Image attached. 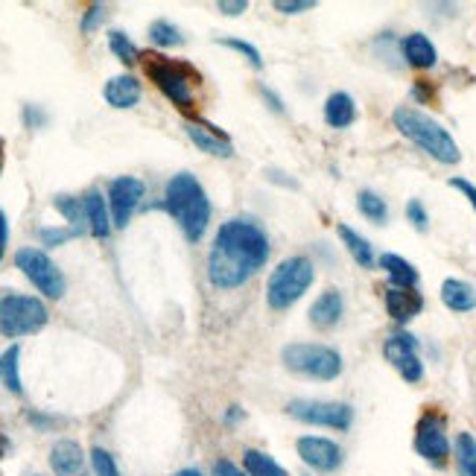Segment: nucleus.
<instances>
[{
    "mask_svg": "<svg viewBox=\"0 0 476 476\" xmlns=\"http://www.w3.org/2000/svg\"><path fill=\"white\" fill-rule=\"evenodd\" d=\"M269 234L251 217L222 222L208 255V281L217 289H237L251 281L269 260Z\"/></svg>",
    "mask_w": 476,
    "mask_h": 476,
    "instance_id": "nucleus-1",
    "label": "nucleus"
},
{
    "mask_svg": "<svg viewBox=\"0 0 476 476\" xmlns=\"http://www.w3.org/2000/svg\"><path fill=\"white\" fill-rule=\"evenodd\" d=\"M161 208L179 222L181 234L188 237V243H199L208 222H210V202L208 193L193 173H176L164 188Z\"/></svg>",
    "mask_w": 476,
    "mask_h": 476,
    "instance_id": "nucleus-2",
    "label": "nucleus"
},
{
    "mask_svg": "<svg viewBox=\"0 0 476 476\" xmlns=\"http://www.w3.org/2000/svg\"><path fill=\"white\" fill-rule=\"evenodd\" d=\"M392 123H394V129H398L403 138H409L415 147H421L430 158H435V161L459 164L461 152L456 147L453 135L439 121H432L430 114L413 109V105H401V109H394Z\"/></svg>",
    "mask_w": 476,
    "mask_h": 476,
    "instance_id": "nucleus-3",
    "label": "nucleus"
},
{
    "mask_svg": "<svg viewBox=\"0 0 476 476\" xmlns=\"http://www.w3.org/2000/svg\"><path fill=\"white\" fill-rule=\"evenodd\" d=\"M313 277H316V269H313V260L310 257L296 255V257L281 260L272 269L269 281H267V301H269V307L272 310H289L310 289Z\"/></svg>",
    "mask_w": 476,
    "mask_h": 476,
    "instance_id": "nucleus-4",
    "label": "nucleus"
},
{
    "mask_svg": "<svg viewBox=\"0 0 476 476\" xmlns=\"http://www.w3.org/2000/svg\"><path fill=\"white\" fill-rule=\"evenodd\" d=\"M47 322H50V313L42 298L21 296V293L0 296V334L6 339L38 334Z\"/></svg>",
    "mask_w": 476,
    "mask_h": 476,
    "instance_id": "nucleus-5",
    "label": "nucleus"
},
{
    "mask_svg": "<svg viewBox=\"0 0 476 476\" xmlns=\"http://www.w3.org/2000/svg\"><path fill=\"white\" fill-rule=\"evenodd\" d=\"M281 363L289 372L313 377V380H336L342 374V356L330 345L316 342H293L281 351Z\"/></svg>",
    "mask_w": 476,
    "mask_h": 476,
    "instance_id": "nucleus-6",
    "label": "nucleus"
},
{
    "mask_svg": "<svg viewBox=\"0 0 476 476\" xmlns=\"http://www.w3.org/2000/svg\"><path fill=\"white\" fill-rule=\"evenodd\" d=\"M147 76L155 83V88L161 91V94L179 105L181 112H193V88H190V79H188V68H181V64L170 62L167 56H150L147 59Z\"/></svg>",
    "mask_w": 476,
    "mask_h": 476,
    "instance_id": "nucleus-7",
    "label": "nucleus"
},
{
    "mask_svg": "<svg viewBox=\"0 0 476 476\" xmlns=\"http://www.w3.org/2000/svg\"><path fill=\"white\" fill-rule=\"evenodd\" d=\"M15 267L24 272V277L30 281L38 293L47 298H62L64 296V275L56 263L50 260L47 251L42 248H18L15 251Z\"/></svg>",
    "mask_w": 476,
    "mask_h": 476,
    "instance_id": "nucleus-8",
    "label": "nucleus"
},
{
    "mask_svg": "<svg viewBox=\"0 0 476 476\" xmlns=\"http://www.w3.org/2000/svg\"><path fill=\"white\" fill-rule=\"evenodd\" d=\"M287 413L301 424L313 427H330V430H348L354 421V409L339 401H289Z\"/></svg>",
    "mask_w": 476,
    "mask_h": 476,
    "instance_id": "nucleus-9",
    "label": "nucleus"
},
{
    "mask_svg": "<svg viewBox=\"0 0 476 476\" xmlns=\"http://www.w3.org/2000/svg\"><path fill=\"white\" fill-rule=\"evenodd\" d=\"M415 451L418 456L435 468H444L451 456V442H447V421L439 413H424L415 427Z\"/></svg>",
    "mask_w": 476,
    "mask_h": 476,
    "instance_id": "nucleus-10",
    "label": "nucleus"
},
{
    "mask_svg": "<svg viewBox=\"0 0 476 476\" xmlns=\"http://www.w3.org/2000/svg\"><path fill=\"white\" fill-rule=\"evenodd\" d=\"M383 356L398 368V374L406 383H421L424 377V363L418 356V339L406 330H398V334H389L386 342H383Z\"/></svg>",
    "mask_w": 476,
    "mask_h": 476,
    "instance_id": "nucleus-11",
    "label": "nucleus"
},
{
    "mask_svg": "<svg viewBox=\"0 0 476 476\" xmlns=\"http://www.w3.org/2000/svg\"><path fill=\"white\" fill-rule=\"evenodd\" d=\"M143 181L135 176H117L109 184V210H112V222L117 228H126L131 214L138 210L141 199H143Z\"/></svg>",
    "mask_w": 476,
    "mask_h": 476,
    "instance_id": "nucleus-12",
    "label": "nucleus"
},
{
    "mask_svg": "<svg viewBox=\"0 0 476 476\" xmlns=\"http://www.w3.org/2000/svg\"><path fill=\"white\" fill-rule=\"evenodd\" d=\"M296 451H298L304 465L313 468V471H319V473L339 471L342 459H345L342 447L336 442L325 439V435H301V439L296 442Z\"/></svg>",
    "mask_w": 476,
    "mask_h": 476,
    "instance_id": "nucleus-13",
    "label": "nucleus"
},
{
    "mask_svg": "<svg viewBox=\"0 0 476 476\" xmlns=\"http://www.w3.org/2000/svg\"><path fill=\"white\" fill-rule=\"evenodd\" d=\"M50 468L56 476H91L85 451L71 439H62L50 451Z\"/></svg>",
    "mask_w": 476,
    "mask_h": 476,
    "instance_id": "nucleus-14",
    "label": "nucleus"
},
{
    "mask_svg": "<svg viewBox=\"0 0 476 476\" xmlns=\"http://www.w3.org/2000/svg\"><path fill=\"white\" fill-rule=\"evenodd\" d=\"M386 310L398 325H406V322H413L421 310H424V296L415 293V289L389 287L386 289Z\"/></svg>",
    "mask_w": 476,
    "mask_h": 476,
    "instance_id": "nucleus-15",
    "label": "nucleus"
},
{
    "mask_svg": "<svg viewBox=\"0 0 476 476\" xmlns=\"http://www.w3.org/2000/svg\"><path fill=\"white\" fill-rule=\"evenodd\" d=\"M342 313H345V298H342L339 289H325V293L313 301V307H310V325L313 327H336L339 319H342Z\"/></svg>",
    "mask_w": 476,
    "mask_h": 476,
    "instance_id": "nucleus-16",
    "label": "nucleus"
},
{
    "mask_svg": "<svg viewBox=\"0 0 476 476\" xmlns=\"http://www.w3.org/2000/svg\"><path fill=\"white\" fill-rule=\"evenodd\" d=\"M102 97L112 109H135V105L141 102V83L129 73L112 76L102 88Z\"/></svg>",
    "mask_w": 476,
    "mask_h": 476,
    "instance_id": "nucleus-17",
    "label": "nucleus"
},
{
    "mask_svg": "<svg viewBox=\"0 0 476 476\" xmlns=\"http://www.w3.org/2000/svg\"><path fill=\"white\" fill-rule=\"evenodd\" d=\"M83 205H85V219H88V231L97 237V240H105V237L112 234V210H109V202L102 199V193L97 188H91L85 196H83Z\"/></svg>",
    "mask_w": 476,
    "mask_h": 476,
    "instance_id": "nucleus-18",
    "label": "nucleus"
},
{
    "mask_svg": "<svg viewBox=\"0 0 476 476\" xmlns=\"http://www.w3.org/2000/svg\"><path fill=\"white\" fill-rule=\"evenodd\" d=\"M401 50H403V59L413 64V68H421V71H427L439 62V50H435V44L424 33H409L403 38Z\"/></svg>",
    "mask_w": 476,
    "mask_h": 476,
    "instance_id": "nucleus-19",
    "label": "nucleus"
},
{
    "mask_svg": "<svg viewBox=\"0 0 476 476\" xmlns=\"http://www.w3.org/2000/svg\"><path fill=\"white\" fill-rule=\"evenodd\" d=\"M184 131H188V138L208 155H217V158H231L234 155V147L228 143V138L219 135V131H214V129L199 126V123H188L184 126Z\"/></svg>",
    "mask_w": 476,
    "mask_h": 476,
    "instance_id": "nucleus-20",
    "label": "nucleus"
},
{
    "mask_svg": "<svg viewBox=\"0 0 476 476\" xmlns=\"http://www.w3.org/2000/svg\"><path fill=\"white\" fill-rule=\"evenodd\" d=\"M325 121L334 129H348L356 121V102L345 91H336L325 100Z\"/></svg>",
    "mask_w": 476,
    "mask_h": 476,
    "instance_id": "nucleus-21",
    "label": "nucleus"
},
{
    "mask_svg": "<svg viewBox=\"0 0 476 476\" xmlns=\"http://www.w3.org/2000/svg\"><path fill=\"white\" fill-rule=\"evenodd\" d=\"M442 301L453 313H468L476 307V287L468 281H459V277H447L442 284Z\"/></svg>",
    "mask_w": 476,
    "mask_h": 476,
    "instance_id": "nucleus-22",
    "label": "nucleus"
},
{
    "mask_svg": "<svg viewBox=\"0 0 476 476\" xmlns=\"http://www.w3.org/2000/svg\"><path fill=\"white\" fill-rule=\"evenodd\" d=\"M336 231H339L342 246L348 248V255L354 257L356 267H363V269H374V248H372V243H368L363 234H356L351 226H339Z\"/></svg>",
    "mask_w": 476,
    "mask_h": 476,
    "instance_id": "nucleus-23",
    "label": "nucleus"
},
{
    "mask_svg": "<svg viewBox=\"0 0 476 476\" xmlns=\"http://www.w3.org/2000/svg\"><path fill=\"white\" fill-rule=\"evenodd\" d=\"M380 269L389 275L392 287L415 289V284H418V269L409 260H403L401 255H383L380 257Z\"/></svg>",
    "mask_w": 476,
    "mask_h": 476,
    "instance_id": "nucleus-24",
    "label": "nucleus"
},
{
    "mask_svg": "<svg viewBox=\"0 0 476 476\" xmlns=\"http://www.w3.org/2000/svg\"><path fill=\"white\" fill-rule=\"evenodd\" d=\"M0 383L12 392V394H24L21 386V348L9 345L4 354H0Z\"/></svg>",
    "mask_w": 476,
    "mask_h": 476,
    "instance_id": "nucleus-25",
    "label": "nucleus"
},
{
    "mask_svg": "<svg viewBox=\"0 0 476 476\" xmlns=\"http://www.w3.org/2000/svg\"><path fill=\"white\" fill-rule=\"evenodd\" d=\"M53 208H56L59 214L71 222V228H73L76 234H83V231L88 228L83 199H76V196H56V199H53Z\"/></svg>",
    "mask_w": 476,
    "mask_h": 476,
    "instance_id": "nucleus-26",
    "label": "nucleus"
},
{
    "mask_svg": "<svg viewBox=\"0 0 476 476\" xmlns=\"http://www.w3.org/2000/svg\"><path fill=\"white\" fill-rule=\"evenodd\" d=\"M243 465L248 476H289L269 453H263V451H246Z\"/></svg>",
    "mask_w": 476,
    "mask_h": 476,
    "instance_id": "nucleus-27",
    "label": "nucleus"
},
{
    "mask_svg": "<svg viewBox=\"0 0 476 476\" xmlns=\"http://www.w3.org/2000/svg\"><path fill=\"white\" fill-rule=\"evenodd\" d=\"M456 468L459 476H476V439L471 432L456 435Z\"/></svg>",
    "mask_w": 476,
    "mask_h": 476,
    "instance_id": "nucleus-28",
    "label": "nucleus"
},
{
    "mask_svg": "<svg viewBox=\"0 0 476 476\" xmlns=\"http://www.w3.org/2000/svg\"><path fill=\"white\" fill-rule=\"evenodd\" d=\"M356 208H360V214L365 219L377 222V226H383V222L389 219V205L374 190H360V196H356Z\"/></svg>",
    "mask_w": 476,
    "mask_h": 476,
    "instance_id": "nucleus-29",
    "label": "nucleus"
},
{
    "mask_svg": "<svg viewBox=\"0 0 476 476\" xmlns=\"http://www.w3.org/2000/svg\"><path fill=\"white\" fill-rule=\"evenodd\" d=\"M150 38H152V44H158V47H179V44H184V35H181V30L173 24V21H152L150 24Z\"/></svg>",
    "mask_w": 476,
    "mask_h": 476,
    "instance_id": "nucleus-30",
    "label": "nucleus"
},
{
    "mask_svg": "<svg viewBox=\"0 0 476 476\" xmlns=\"http://www.w3.org/2000/svg\"><path fill=\"white\" fill-rule=\"evenodd\" d=\"M109 47H112V53L117 59H121L123 64H135V62H141V50L135 47V42L126 35V33H121V30H112L109 33Z\"/></svg>",
    "mask_w": 476,
    "mask_h": 476,
    "instance_id": "nucleus-31",
    "label": "nucleus"
},
{
    "mask_svg": "<svg viewBox=\"0 0 476 476\" xmlns=\"http://www.w3.org/2000/svg\"><path fill=\"white\" fill-rule=\"evenodd\" d=\"M91 465H94L97 476H121V471H117V465H114V456L109 451H102V447H94V451H91Z\"/></svg>",
    "mask_w": 476,
    "mask_h": 476,
    "instance_id": "nucleus-32",
    "label": "nucleus"
},
{
    "mask_svg": "<svg viewBox=\"0 0 476 476\" xmlns=\"http://www.w3.org/2000/svg\"><path fill=\"white\" fill-rule=\"evenodd\" d=\"M73 237H79L73 228H38V240H42V246H47V248L64 246L68 240H73Z\"/></svg>",
    "mask_w": 476,
    "mask_h": 476,
    "instance_id": "nucleus-33",
    "label": "nucleus"
},
{
    "mask_svg": "<svg viewBox=\"0 0 476 476\" xmlns=\"http://www.w3.org/2000/svg\"><path fill=\"white\" fill-rule=\"evenodd\" d=\"M219 44H226V47H231V50H237V53H243V56H246L251 64H255V68H263L260 50H257L255 44L243 42V38H219Z\"/></svg>",
    "mask_w": 476,
    "mask_h": 476,
    "instance_id": "nucleus-34",
    "label": "nucleus"
},
{
    "mask_svg": "<svg viewBox=\"0 0 476 476\" xmlns=\"http://www.w3.org/2000/svg\"><path fill=\"white\" fill-rule=\"evenodd\" d=\"M102 21H105V6H102V4H91V6L85 9L83 21H79V30H83V33L88 35V33H94Z\"/></svg>",
    "mask_w": 476,
    "mask_h": 476,
    "instance_id": "nucleus-35",
    "label": "nucleus"
},
{
    "mask_svg": "<svg viewBox=\"0 0 476 476\" xmlns=\"http://www.w3.org/2000/svg\"><path fill=\"white\" fill-rule=\"evenodd\" d=\"M406 219L413 222V226H415L418 231H427V228H430V217H427V208L421 205L418 199H409V202H406Z\"/></svg>",
    "mask_w": 476,
    "mask_h": 476,
    "instance_id": "nucleus-36",
    "label": "nucleus"
},
{
    "mask_svg": "<svg viewBox=\"0 0 476 476\" xmlns=\"http://www.w3.org/2000/svg\"><path fill=\"white\" fill-rule=\"evenodd\" d=\"M313 6V0H275V9L284 12V15H301V12H310Z\"/></svg>",
    "mask_w": 476,
    "mask_h": 476,
    "instance_id": "nucleus-37",
    "label": "nucleus"
},
{
    "mask_svg": "<svg viewBox=\"0 0 476 476\" xmlns=\"http://www.w3.org/2000/svg\"><path fill=\"white\" fill-rule=\"evenodd\" d=\"M24 123L30 129H42L47 123V114L38 105H24Z\"/></svg>",
    "mask_w": 476,
    "mask_h": 476,
    "instance_id": "nucleus-38",
    "label": "nucleus"
},
{
    "mask_svg": "<svg viewBox=\"0 0 476 476\" xmlns=\"http://www.w3.org/2000/svg\"><path fill=\"white\" fill-rule=\"evenodd\" d=\"M210 476H248V473H243L240 468L234 465V461L219 459V461H214V473H210Z\"/></svg>",
    "mask_w": 476,
    "mask_h": 476,
    "instance_id": "nucleus-39",
    "label": "nucleus"
},
{
    "mask_svg": "<svg viewBox=\"0 0 476 476\" xmlns=\"http://www.w3.org/2000/svg\"><path fill=\"white\" fill-rule=\"evenodd\" d=\"M217 6H219L222 15H240V12H246V9H248L246 0H219Z\"/></svg>",
    "mask_w": 476,
    "mask_h": 476,
    "instance_id": "nucleus-40",
    "label": "nucleus"
},
{
    "mask_svg": "<svg viewBox=\"0 0 476 476\" xmlns=\"http://www.w3.org/2000/svg\"><path fill=\"white\" fill-rule=\"evenodd\" d=\"M451 188H456V190H461L465 193V199L473 205V210H476V188L468 181V179H451Z\"/></svg>",
    "mask_w": 476,
    "mask_h": 476,
    "instance_id": "nucleus-41",
    "label": "nucleus"
},
{
    "mask_svg": "<svg viewBox=\"0 0 476 476\" xmlns=\"http://www.w3.org/2000/svg\"><path fill=\"white\" fill-rule=\"evenodd\" d=\"M6 246H9V217L6 210L0 208V260L6 257Z\"/></svg>",
    "mask_w": 476,
    "mask_h": 476,
    "instance_id": "nucleus-42",
    "label": "nucleus"
},
{
    "mask_svg": "<svg viewBox=\"0 0 476 476\" xmlns=\"http://www.w3.org/2000/svg\"><path fill=\"white\" fill-rule=\"evenodd\" d=\"M260 97H263V100H267V102H269V109H272V112H277V114H284V100H281V97H277V94H275V91H269L267 85H260Z\"/></svg>",
    "mask_w": 476,
    "mask_h": 476,
    "instance_id": "nucleus-43",
    "label": "nucleus"
},
{
    "mask_svg": "<svg viewBox=\"0 0 476 476\" xmlns=\"http://www.w3.org/2000/svg\"><path fill=\"white\" fill-rule=\"evenodd\" d=\"M26 421H30V424H35V427H42V430L56 424V418H47V415H38V413H26Z\"/></svg>",
    "mask_w": 476,
    "mask_h": 476,
    "instance_id": "nucleus-44",
    "label": "nucleus"
},
{
    "mask_svg": "<svg viewBox=\"0 0 476 476\" xmlns=\"http://www.w3.org/2000/svg\"><path fill=\"white\" fill-rule=\"evenodd\" d=\"M413 94H415V100H421V102L430 100V88H427V83H418V85L413 88Z\"/></svg>",
    "mask_w": 476,
    "mask_h": 476,
    "instance_id": "nucleus-45",
    "label": "nucleus"
},
{
    "mask_svg": "<svg viewBox=\"0 0 476 476\" xmlns=\"http://www.w3.org/2000/svg\"><path fill=\"white\" fill-rule=\"evenodd\" d=\"M240 418H243V409H240V406H231V413L226 415L228 424H237V421H240Z\"/></svg>",
    "mask_w": 476,
    "mask_h": 476,
    "instance_id": "nucleus-46",
    "label": "nucleus"
},
{
    "mask_svg": "<svg viewBox=\"0 0 476 476\" xmlns=\"http://www.w3.org/2000/svg\"><path fill=\"white\" fill-rule=\"evenodd\" d=\"M173 476H202V471H196V468H184V471H179V473H173Z\"/></svg>",
    "mask_w": 476,
    "mask_h": 476,
    "instance_id": "nucleus-47",
    "label": "nucleus"
},
{
    "mask_svg": "<svg viewBox=\"0 0 476 476\" xmlns=\"http://www.w3.org/2000/svg\"><path fill=\"white\" fill-rule=\"evenodd\" d=\"M6 451H9V442L4 439V435H0V459H4V456H6Z\"/></svg>",
    "mask_w": 476,
    "mask_h": 476,
    "instance_id": "nucleus-48",
    "label": "nucleus"
},
{
    "mask_svg": "<svg viewBox=\"0 0 476 476\" xmlns=\"http://www.w3.org/2000/svg\"><path fill=\"white\" fill-rule=\"evenodd\" d=\"M0 173H4V141H0Z\"/></svg>",
    "mask_w": 476,
    "mask_h": 476,
    "instance_id": "nucleus-49",
    "label": "nucleus"
}]
</instances>
